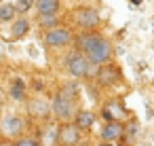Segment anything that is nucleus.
<instances>
[{
	"label": "nucleus",
	"mask_w": 154,
	"mask_h": 146,
	"mask_svg": "<svg viewBox=\"0 0 154 146\" xmlns=\"http://www.w3.org/2000/svg\"><path fill=\"white\" fill-rule=\"evenodd\" d=\"M76 47L80 53H87L85 57L95 64V66H103L110 62L112 57V45L110 40H106L103 36L99 34H91V32H82L78 38H76Z\"/></svg>",
	"instance_id": "obj_1"
},
{
	"label": "nucleus",
	"mask_w": 154,
	"mask_h": 146,
	"mask_svg": "<svg viewBox=\"0 0 154 146\" xmlns=\"http://www.w3.org/2000/svg\"><path fill=\"white\" fill-rule=\"evenodd\" d=\"M91 66H95V64H91L80 51H74V53H70V55L66 57V68H68V72H70L72 76H76V78L89 76V74H91Z\"/></svg>",
	"instance_id": "obj_2"
},
{
	"label": "nucleus",
	"mask_w": 154,
	"mask_h": 146,
	"mask_svg": "<svg viewBox=\"0 0 154 146\" xmlns=\"http://www.w3.org/2000/svg\"><path fill=\"white\" fill-rule=\"evenodd\" d=\"M72 40H74L72 32H70L68 28H59V26L47 30V34H45V43H47L49 47H66V45H70Z\"/></svg>",
	"instance_id": "obj_3"
},
{
	"label": "nucleus",
	"mask_w": 154,
	"mask_h": 146,
	"mask_svg": "<svg viewBox=\"0 0 154 146\" xmlns=\"http://www.w3.org/2000/svg\"><path fill=\"white\" fill-rule=\"evenodd\" d=\"M53 112H55L61 121H70V119L74 116V112H76L74 100L68 97V95H63V93L55 95V100H53Z\"/></svg>",
	"instance_id": "obj_4"
},
{
	"label": "nucleus",
	"mask_w": 154,
	"mask_h": 146,
	"mask_svg": "<svg viewBox=\"0 0 154 146\" xmlns=\"http://www.w3.org/2000/svg\"><path fill=\"white\" fill-rule=\"evenodd\" d=\"M57 142L61 146H76L80 142V129L76 125H70V123L63 125L59 129V133H57Z\"/></svg>",
	"instance_id": "obj_5"
},
{
	"label": "nucleus",
	"mask_w": 154,
	"mask_h": 146,
	"mask_svg": "<svg viewBox=\"0 0 154 146\" xmlns=\"http://www.w3.org/2000/svg\"><path fill=\"white\" fill-rule=\"evenodd\" d=\"M99 21L101 19H99V13L95 9H82V11L76 13V24L82 30H93V28L99 26Z\"/></svg>",
	"instance_id": "obj_6"
},
{
	"label": "nucleus",
	"mask_w": 154,
	"mask_h": 146,
	"mask_svg": "<svg viewBox=\"0 0 154 146\" xmlns=\"http://www.w3.org/2000/svg\"><path fill=\"white\" fill-rule=\"evenodd\" d=\"M2 129H5V133H7L9 138H17V135L23 133L26 123H23V119L17 116V114H9V116L2 119Z\"/></svg>",
	"instance_id": "obj_7"
},
{
	"label": "nucleus",
	"mask_w": 154,
	"mask_h": 146,
	"mask_svg": "<svg viewBox=\"0 0 154 146\" xmlns=\"http://www.w3.org/2000/svg\"><path fill=\"white\" fill-rule=\"evenodd\" d=\"M125 133V125L120 121H108L101 129V140L103 142H114Z\"/></svg>",
	"instance_id": "obj_8"
},
{
	"label": "nucleus",
	"mask_w": 154,
	"mask_h": 146,
	"mask_svg": "<svg viewBox=\"0 0 154 146\" xmlns=\"http://www.w3.org/2000/svg\"><path fill=\"white\" fill-rule=\"evenodd\" d=\"M28 110H30V114H32V116H40V119H45V116H49L51 106H49L45 100L36 97V100H32V102L28 104Z\"/></svg>",
	"instance_id": "obj_9"
},
{
	"label": "nucleus",
	"mask_w": 154,
	"mask_h": 146,
	"mask_svg": "<svg viewBox=\"0 0 154 146\" xmlns=\"http://www.w3.org/2000/svg\"><path fill=\"white\" fill-rule=\"evenodd\" d=\"M74 116H76V127L82 131V129H89L93 123H95V114L91 112V110H78V112H74Z\"/></svg>",
	"instance_id": "obj_10"
},
{
	"label": "nucleus",
	"mask_w": 154,
	"mask_h": 146,
	"mask_svg": "<svg viewBox=\"0 0 154 146\" xmlns=\"http://www.w3.org/2000/svg\"><path fill=\"white\" fill-rule=\"evenodd\" d=\"M34 2H36V9H38L40 15L57 13V9H59V0H34Z\"/></svg>",
	"instance_id": "obj_11"
},
{
	"label": "nucleus",
	"mask_w": 154,
	"mask_h": 146,
	"mask_svg": "<svg viewBox=\"0 0 154 146\" xmlns=\"http://www.w3.org/2000/svg\"><path fill=\"white\" fill-rule=\"evenodd\" d=\"M13 36L15 38H21V36H26L28 34V30H30V21L26 19V17H19V19H15V24H13Z\"/></svg>",
	"instance_id": "obj_12"
},
{
	"label": "nucleus",
	"mask_w": 154,
	"mask_h": 146,
	"mask_svg": "<svg viewBox=\"0 0 154 146\" xmlns=\"http://www.w3.org/2000/svg\"><path fill=\"white\" fill-rule=\"evenodd\" d=\"M99 81H101V83H116V81H118V72H116L114 68L103 66V68L99 70Z\"/></svg>",
	"instance_id": "obj_13"
},
{
	"label": "nucleus",
	"mask_w": 154,
	"mask_h": 146,
	"mask_svg": "<svg viewBox=\"0 0 154 146\" xmlns=\"http://www.w3.org/2000/svg\"><path fill=\"white\" fill-rule=\"evenodd\" d=\"M15 15H17L15 5H2L0 7V21H13Z\"/></svg>",
	"instance_id": "obj_14"
},
{
	"label": "nucleus",
	"mask_w": 154,
	"mask_h": 146,
	"mask_svg": "<svg viewBox=\"0 0 154 146\" xmlns=\"http://www.w3.org/2000/svg\"><path fill=\"white\" fill-rule=\"evenodd\" d=\"M11 97L15 100V102H23L26 100V93H23V81H15V85H13V89H11Z\"/></svg>",
	"instance_id": "obj_15"
},
{
	"label": "nucleus",
	"mask_w": 154,
	"mask_h": 146,
	"mask_svg": "<svg viewBox=\"0 0 154 146\" xmlns=\"http://www.w3.org/2000/svg\"><path fill=\"white\" fill-rule=\"evenodd\" d=\"M57 15L55 13H45V15H40V26L42 28H47V30H51V28H55L57 26Z\"/></svg>",
	"instance_id": "obj_16"
},
{
	"label": "nucleus",
	"mask_w": 154,
	"mask_h": 146,
	"mask_svg": "<svg viewBox=\"0 0 154 146\" xmlns=\"http://www.w3.org/2000/svg\"><path fill=\"white\" fill-rule=\"evenodd\" d=\"M61 93H63V95H68V97H72V100H76V97H78V85H76L74 81H72V83H66Z\"/></svg>",
	"instance_id": "obj_17"
},
{
	"label": "nucleus",
	"mask_w": 154,
	"mask_h": 146,
	"mask_svg": "<svg viewBox=\"0 0 154 146\" xmlns=\"http://www.w3.org/2000/svg\"><path fill=\"white\" fill-rule=\"evenodd\" d=\"M32 5H34V0H17L15 9H17V13H26V11L32 9Z\"/></svg>",
	"instance_id": "obj_18"
},
{
	"label": "nucleus",
	"mask_w": 154,
	"mask_h": 146,
	"mask_svg": "<svg viewBox=\"0 0 154 146\" xmlns=\"http://www.w3.org/2000/svg\"><path fill=\"white\" fill-rule=\"evenodd\" d=\"M13 146H40V144H38L36 138H21V140H17Z\"/></svg>",
	"instance_id": "obj_19"
},
{
	"label": "nucleus",
	"mask_w": 154,
	"mask_h": 146,
	"mask_svg": "<svg viewBox=\"0 0 154 146\" xmlns=\"http://www.w3.org/2000/svg\"><path fill=\"white\" fill-rule=\"evenodd\" d=\"M137 131H139V125H137V123H131V125H129V133H131V138H135Z\"/></svg>",
	"instance_id": "obj_20"
},
{
	"label": "nucleus",
	"mask_w": 154,
	"mask_h": 146,
	"mask_svg": "<svg viewBox=\"0 0 154 146\" xmlns=\"http://www.w3.org/2000/svg\"><path fill=\"white\" fill-rule=\"evenodd\" d=\"M131 2H133V5H141V0H131Z\"/></svg>",
	"instance_id": "obj_21"
},
{
	"label": "nucleus",
	"mask_w": 154,
	"mask_h": 146,
	"mask_svg": "<svg viewBox=\"0 0 154 146\" xmlns=\"http://www.w3.org/2000/svg\"><path fill=\"white\" fill-rule=\"evenodd\" d=\"M101 146H112V144H110V142H103V144H101Z\"/></svg>",
	"instance_id": "obj_22"
}]
</instances>
